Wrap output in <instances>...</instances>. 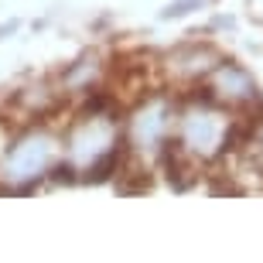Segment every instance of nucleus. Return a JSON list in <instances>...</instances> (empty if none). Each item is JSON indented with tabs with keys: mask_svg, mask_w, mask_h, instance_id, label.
Masks as SVG:
<instances>
[{
	"mask_svg": "<svg viewBox=\"0 0 263 263\" xmlns=\"http://www.w3.org/2000/svg\"><path fill=\"white\" fill-rule=\"evenodd\" d=\"M123 123L106 103H89L62 137V167L72 178L99 181L113 171L120 157Z\"/></svg>",
	"mask_w": 263,
	"mask_h": 263,
	"instance_id": "nucleus-1",
	"label": "nucleus"
},
{
	"mask_svg": "<svg viewBox=\"0 0 263 263\" xmlns=\"http://www.w3.org/2000/svg\"><path fill=\"white\" fill-rule=\"evenodd\" d=\"M236 137L233 109L219 106L212 96H192L175 103V123H171V151L192 167L212 164L229 154Z\"/></svg>",
	"mask_w": 263,
	"mask_h": 263,
	"instance_id": "nucleus-2",
	"label": "nucleus"
},
{
	"mask_svg": "<svg viewBox=\"0 0 263 263\" xmlns=\"http://www.w3.org/2000/svg\"><path fill=\"white\" fill-rule=\"evenodd\" d=\"M62 161V137L48 127H28L10 137L0 151V185L10 192L31 188L59 167Z\"/></svg>",
	"mask_w": 263,
	"mask_h": 263,
	"instance_id": "nucleus-3",
	"label": "nucleus"
},
{
	"mask_svg": "<svg viewBox=\"0 0 263 263\" xmlns=\"http://www.w3.org/2000/svg\"><path fill=\"white\" fill-rule=\"evenodd\" d=\"M171 123H175V99L157 92L147 96L134 106L127 120V147L130 157H137L140 164H151L154 157L167 154L171 144Z\"/></svg>",
	"mask_w": 263,
	"mask_h": 263,
	"instance_id": "nucleus-4",
	"label": "nucleus"
},
{
	"mask_svg": "<svg viewBox=\"0 0 263 263\" xmlns=\"http://www.w3.org/2000/svg\"><path fill=\"white\" fill-rule=\"evenodd\" d=\"M205 82H209V92L205 96H212L226 109H246V106H253V103H260V89H256L253 76L243 65H236V62L222 59L209 72Z\"/></svg>",
	"mask_w": 263,
	"mask_h": 263,
	"instance_id": "nucleus-5",
	"label": "nucleus"
},
{
	"mask_svg": "<svg viewBox=\"0 0 263 263\" xmlns=\"http://www.w3.org/2000/svg\"><path fill=\"white\" fill-rule=\"evenodd\" d=\"M222 62V55L212 48V45H181V48L167 51L164 62H161V72H164L171 82H205L209 72Z\"/></svg>",
	"mask_w": 263,
	"mask_h": 263,
	"instance_id": "nucleus-6",
	"label": "nucleus"
},
{
	"mask_svg": "<svg viewBox=\"0 0 263 263\" xmlns=\"http://www.w3.org/2000/svg\"><path fill=\"white\" fill-rule=\"evenodd\" d=\"M243 175H253L256 178V188L263 185V120L250 127L246 140L236 147V157H233V178H243Z\"/></svg>",
	"mask_w": 263,
	"mask_h": 263,
	"instance_id": "nucleus-7",
	"label": "nucleus"
},
{
	"mask_svg": "<svg viewBox=\"0 0 263 263\" xmlns=\"http://www.w3.org/2000/svg\"><path fill=\"white\" fill-rule=\"evenodd\" d=\"M99 59L96 55H86L82 62H76L72 65V72L65 76V89H86V86H92V79L99 76Z\"/></svg>",
	"mask_w": 263,
	"mask_h": 263,
	"instance_id": "nucleus-8",
	"label": "nucleus"
},
{
	"mask_svg": "<svg viewBox=\"0 0 263 263\" xmlns=\"http://www.w3.org/2000/svg\"><path fill=\"white\" fill-rule=\"evenodd\" d=\"M192 4H198V0H178V4H171V7L164 10V17H178V14H188V7Z\"/></svg>",
	"mask_w": 263,
	"mask_h": 263,
	"instance_id": "nucleus-9",
	"label": "nucleus"
}]
</instances>
